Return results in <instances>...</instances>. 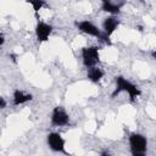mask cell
I'll use <instances>...</instances> for the list:
<instances>
[{
	"mask_svg": "<svg viewBox=\"0 0 156 156\" xmlns=\"http://www.w3.org/2000/svg\"><path fill=\"white\" fill-rule=\"evenodd\" d=\"M115 82H116V89L112 93V98H115L116 95H118L122 91H126L132 100L135 99V98H138L140 95V89L135 84H133L132 82H129L128 79H126L124 77L118 76V77L115 78Z\"/></svg>",
	"mask_w": 156,
	"mask_h": 156,
	"instance_id": "cell-1",
	"label": "cell"
},
{
	"mask_svg": "<svg viewBox=\"0 0 156 156\" xmlns=\"http://www.w3.org/2000/svg\"><path fill=\"white\" fill-rule=\"evenodd\" d=\"M99 46H84L82 48V60L87 68L95 67L100 61Z\"/></svg>",
	"mask_w": 156,
	"mask_h": 156,
	"instance_id": "cell-2",
	"label": "cell"
},
{
	"mask_svg": "<svg viewBox=\"0 0 156 156\" xmlns=\"http://www.w3.org/2000/svg\"><path fill=\"white\" fill-rule=\"evenodd\" d=\"M129 146H130L132 155L133 154H146L147 140L143 134L132 133L129 136Z\"/></svg>",
	"mask_w": 156,
	"mask_h": 156,
	"instance_id": "cell-3",
	"label": "cell"
},
{
	"mask_svg": "<svg viewBox=\"0 0 156 156\" xmlns=\"http://www.w3.org/2000/svg\"><path fill=\"white\" fill-rule=\"evenodd\" d=\"M46 143H48V146L55 151V152H62V154H67L66 151V141L65 139L62 138V135L57 132H51L48 134L46 136Z\"/></svg>",
	"mask_w": 156,
	"mask_h": 156,
	"instance_id": "cell-4",
	"label": "cell"
},
{
	"mask_svg": "<svg viewBox=\"0 0 156 156\" xmlns=\"http://www.w3.org/2000/svg\"><path fill=\"white\" fill-rule=\"evenodd\" d=\"M50 121H51V124L54 127H63V126H67L69 123V116L65 111L63 107L57 106L52 110Z\"/></svg>",
	"mask_w": 156,
	"mask_h": 156,
	"instance_id": "cell-5",
	"label": "cell"
},
{
	"mask_svg": "<svg viewBox=\"0 0 156 156\" xmlns=\"http://www.w3.org/2000/svg\"><path fill=\"white\" fill-rule=\"evenodd\" d=\"M76 27H77L80 32H83V33H85V34H88V35H90V37H95V38L102 39L104 33H102L94 23H91L90 21L84 20V21L76 22Z\"/></svg>",
	"mask_w": 156,
	"mask_h": 156,
	"instance_id": "cell-6",
	"label": "cell"
},
{
	"mask_svg": "<svg viewBox=\"0 0 156 156\" xmlns=\"http://www.w3.org/2000/svg\"><path fill=\"white\" fill-rule=\"evenodd\" d=\"M52 33V26L43 22V21H38L35 24V35L39 43H44L49 39V37Z\"/></svg>",
	"mask_w": 156,
	"mask_h": 156,
	"instance_id": "cell-7",
	"label": "cell"
},
{
	"mask_svg": "<svg viewBox=\"0 0 156 156\" xmlns=\"http://www.w3.org/2000/svg\"><path fill=\"white\" fill-rule=\"evenodd\" d=\"M119 26V21L117 20V17H113V16H110V17H106L102 22V32L111 37V34L117 29V27Z\"/></svg>",
	"mask_w": 156,
	"mask_h": 156,
	"instance_id": "cell-8",
	"label": "cell"
},
{
	"mask_svg": "<svg viewBox=\"0 0 156 156\" xmlns=\"http://www.w3.org/2000/svg\"><path fill=\"white\" fill-rule=\"evenodd\" d=\"M33 99V95L29 94V93H26L23 90H20V89H16L13 91V95H12V101H13V105L15 106H20V105H23L28 101H30Z\"/></svg>",
	"mask_w": 156,
	"mask_h": 156,
	"instance_id": "cell-9",
	"label": "cell"
},
{
	"mask_svg": "<svg viewBox=\"0 0 156 156\" xmlns=\"http://www.w3.org/2000/svg\"><path fill=\"white\" fill-rule=\"evenodd\" d=\"M121 6L122 4H115L112 1H108V0H104L102 4H101V9L102 11L105 12H108L111 15H117L121 12Z\"/></svg>",
	"mask_w": 156,
	"mask_h": 156,
	"instance_id": "cell-10",
	"label": "cell"
},
{
	"mask_svg": "<svg viewBox=\"0 0 156 156\" xmlns=\"http://www.w3.org/2000/svg\"><path fill=\"white\" fill-rule=\"evenodd\" d=\"M104 77V71L101 68H99L98 66L88 68V79L91 80L93 83H98L101 80V78Z\"/></svg>",
	"mask_w": 156,
	"mask_h": 156,
	"instance_id": "cell-11",
	"label": "cell"
},
{
	"mask_svg": "<svg viewBox=\"0 0 156 156\" xmlns=\"http://www.w3.org/2000/svg\"><path fill=\"white\" fill-rule=\"evenodd\" d=\"M28 2L33 6V10H34L35 13H38V11L41 10V7L46 5V2L43 1V0H30V1H28Z\"/></svg>",
	"mask_w": 156,
	"mask_h": 156,
	"instance_id": "cell-12",
	"label": "cell"
},
{
	"mask_svg": "<svg viewBox=\"0 0 156 156\" xmlns=\"http://www.w3.org/2000/svg\"><path fill=\"white\" fill-rule=\"evenodd\" d=\"M7 106V102H6V100L2 98V96H0V108L2 110V108H5Z\"/></svg>",
	"mask_w": 156,
	"mask_h": 156,
	"instance_id": "cell-13",
	"label": "cell"
},
{
	"mask_svg": "<svg viewBox=\"0 0 156 156\" xmlns=\"http://www.w3.org/2000/svg\"><path fill=\"white\" fill-rule=\"evenodd\" d=\"M4 43H5V37H4V34L0 32V48L4 45Z\"/></svg>",
	"mask_w": 156,
	"mask_h": 156,
	"instance_id": "cell-14",
	"label": "cell"
},
{
	"mask_svg": "<svg viewBox=\"0 0 156 156\" xmlns=\"http://www.w3.org/2000/svg\"><path fill=\"white\" fill-rule=\"evenodd\" d=\"M100 156H111V154H110L107 150H102V151L100 152Z\"/></svg>",
	"mask_w": 156,
	"mask_h": 156,
	"instance_id": "cell-15",
	"label": "cell"
}]
</instances>
